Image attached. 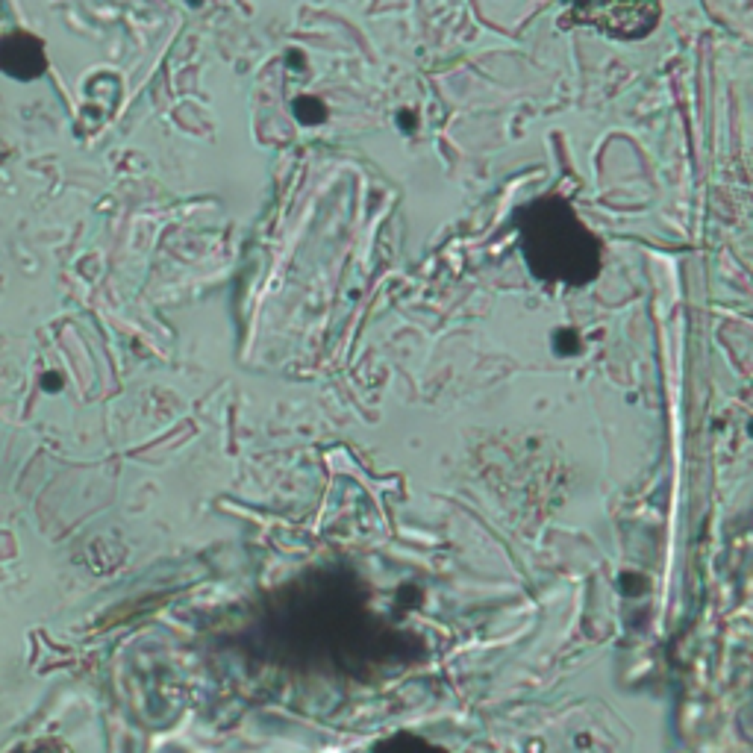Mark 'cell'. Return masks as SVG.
I'll use <instances>...</instances> for the list:
<instances>
[{"instance_id": "1", "label": "cell", "mask_w": 753, "mask_h": 753, "mask_svg": "<svg viewBox=\"0 0 753 753\" xmlns=\"http://www.w3.org/2000/svg\"><path fill=\"white\" fill-rule=\"evenodd\" d=\"M524 253L538 277L580 282L598 274V241L562 201H538L521 218Z\"/></svg>"}, {"instance_id": "2", "label": "cell", "mask_w": 753, "mask_h": 753, "mask_svg": "<svg viewBox=\"0 0 753 753\" xmlns=\"http://www.w3.org/2000/svg\"><path fill=\"white\" fill-rule=\"evenodd\" d=\"M574 12L586 15L589 24L621 38H636V36L650 33L659 18L657 6H577Z\"/></svg>"}, {"instance_id": "3", "label": "cell", "mask_w": 753, "mask_h": 753, "mask_svg": "<svg viewBox=\"0 0 753 753\" xmlns=\"http://www.w3.org/2000/svg\"><path fill=\"white\" fill-rule=\"evenodd\" d=\"M45 50L41 41L27 33L0 36V71L18 80H33L45 71Z\"/></svg>"}, {"instance_id": "4", "label": "cell", "mask_w": 753, "mask_h": 753, "mask_svg": "<svg viewBox=\"0 0 753 753\" xmlns=\"http://www.w3.org/2000/svg\"><path fill=\"white\" fill-rule=\"evenodd\" d=\"M41 386H45L48 392H56L62 386V380H59V374H45V380H41Z\"/></svg>"}]
</instances>
